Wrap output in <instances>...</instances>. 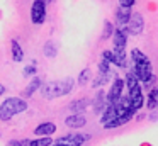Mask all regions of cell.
I'll return each instance as SVG.
<instances>
[{"mask_svg":"<svg viewBox=\"0 0 158 146\" xmlns=\"http://www.w3.org/2000/svg\"><path fill=\"white\" fill-rule=\"evenodd\" d=\"M123 87H124V81L121 80V78H116V80L112 81L110 92L107 94V100H109V104H114V102L121 97V94H123Z\"/></svg>","mask_w":158,"mask_h":146,"instance_id":"10","label":"cell"},{"mask_svg":"<svg viewBox=\"0 0 158 146\" xmlns=\"http://www.w3.org/2000/svg\"><path fill=\"white\" fill-rule=\"evenodd\" d=\"M43 2H46V3H48V2H51V0H43Z\"/></svg>","mask_w":158,"mask_h":146,"instance_id":"31","label":"cell"},{"mask_svg":"<svg viewBox=\"0 0 158 146\" xmlns=\"http://www.w3.org/2000/svg\"><path fill=\"white\" fill-rule=\"evenodd\" d=\"M134 112H136V109H134V107L127 109V111L119 112V114H117L116 117L112 119V121H109L107 124H104V127H106V129H114V127H119V126L126 124V122H129L131 119H133Z\"/></svg>","mask_w":158,"mask_h":146,"instance_id":"5","label":"cell"},{"mask_svg":"<svg viewBox=\"0 0 158 146\" xmlns=\"http://www.w3.org/2000/svg\"><path fill=\"white\" fill-rule=\"evenodd\" d=\"M119 114V111H117V107H116V104H109V107L104 111V115L100 117V122L102 124H107L109 121H112L116 115Z\"/></svg>","mask_w":158,"mask_h":146,"instance_id":"14","label":"cell"},{"mask_svg":"<svg viewBox=\"0 0 158 146\" xmlns=\"http://www.w3.org/2000/svg\"><path fill=\"white\" fill-rule=\"evenodd\" d=\"M53 146H65V144H60V143H56V144H53Z\"/></svg>","mask_w":158,"mask_h":146,"instance_id":"30","label":"cell"},{"mask_svg":"<svg viewBox=\"0 0 158 146\" xmlns=\"http://www.w3.org/2000/svg\"><path fill=\"white\" fill-rule=\"evenodd\" d=\"M85 117L83 115H80V114H72V115H68V117L65 119V124L68 126V127H83L85 126Z\"/></svg>","mask_w":158,"mask_h":146,"instance_id":"12","label":"cell"},{"mask_svg":"<svg viewBox=\"0 0 158 146\" xmlns=\"http://www.w3.org/2000/svg\"><path fill=\"white\" fill-rule=\"evenodd\" d=\"M99 73H106V75H110V68H109V61L104 60L99 63Z\"/></svg>","mask_w":158,"mask_h":146,"instance_id":"22","label":"cell"},{"mask_svg":"<svg viewBox=\"0 0 158 146\" xmlns=\"http://www.w3.org/2000/svg\"><path fill=\"white\" fill-rule=\"evenodd\" d=\"M73 78H63V80H55V81H48L44 87H41V94L44 98H56V97H63V95L70 94L73 90Z\"/></svg>","mask_w":158,"mask_h":146,"instance_id":"2","label":"cell"},{"mask_svg":"<svg viewBox=\"0 0 158 146\" xmlns=\"http://www.w3.org/2000/svg\"><path fill=\"white\" fill-rule=\"evenodd\" d=\"M36 73V65H31V66H26L24 70V77H31V75Z\"/></svg>","mask_w":158,"mask_h":146,"instance_id":"26","label":"cell"},{"mask_svg":"<svg viewBox=\"0 0 158 146\" xmlns=\"http://www.w3.org/2000/svg\"><path fill=\"white\" fill-rule=\"evenodd\" d=\"M114 34V31H112V26H110V22H106L104 24V32H102V37L104 39H107V37H110Z\"/></svg>","mask_w":158,"mask_h":146,"instance_id":"24","label":"cell"},{"mask_svg":"<svg viewBox=\"0 0 158 146\" xmlns=\"http://www.w3.org/2000/svg\"><path fill=\"white\" fill-rule=\"evenodd\" d=\"M4 92H5V87H4V85H0V95L4 94Z\"/></svg>","mask_w":158,"mask_h":146,"instance_id":"29","label":"cell"},{"mask_svg":"<svg viewBox=\"0 0 158 146\" xmlns=\"http://www.w3.org/2000/svg\"><path fill=\"white\" fill-rule=\"evenodd\" d=\"M46 19V2H43V0H34V3H32L31 7V20L32 24H43Z\"/></svg>","mask_w":158,"mask_h":146,"instance_id":"6","label":"cell"},{"mask_svg":"<svg viewBox=\"0 0 158 146\" xmlns=\"http://www.w3.org/2000/svg\"><path fill=\"white\" fill-rule=\"evenodd\" d=\"M102 58H104V60H107L109 63H114V65H116V56H114V51H104V53H102Z\"/></svg>","mask_w":158,"mask_h":146,"instance_id":"25","label":"cell"},{"mask_svg":"<svg viewBox=\"0 0 158 146\" xmlns=\"http://www.w3.org/2000/svg\"><path fill=\"white\" fill-rule=\"evenodd\" d=\"M158 105V85L155 88H151L150 94H148V107L153 109Z\"/></svg>","mask_w":158,"mask_h":146,"instance_id":"17","label":"cell"},{"mask_svg":"<svg viewBox=\"0 0 158 146\" xmlns=\"http://www.w3.org/2000/svg\"><path fill=\"white\" fill-rule=\"evenodd\" d=\"M53 139L49 136H43V138H38L34 141H29V146H51Z\"/></svg>","mask_w":158,"mask_h":146,"instance_id":"19","label":"cell"},{"mask_svg":"<svg viewBox=\"0 0 158 146\" xmlns=\"http://www.w3.org/2000/svg\"><path fill=\"white\" fill-rule=\"evenodd\" d=\"M89 78H90V70H89V68H85V70L80 73V77H78V85H80V87L87 85V83H89Z\"/></svg>","mask_w":158,"mask_h":146,"instance_id":"21","label":"cell"},{"mask_svg":"<svg viewBox=\"0 0 158 146\" xmlns=\"http://www.w3.org/2000/svg\"><path fill=\"white\" fill-rule=\"evenodd\" d=\"M109 80V75H106V73H99V77L94 80V87H100L102 83H106V81Z\"/></svg>","mask_w":158,"mask_h":146,"instance_id":"23","label":"cell"},{"mask_svg":"<svg viewBox=\"0 0 158 146\" xmlns=\"http://www.w3.org/2000/svg\"><path fill=\"white\" fill-rule=\"evenodd\" d=\"M9 144L10 146H29V139H22V143L21 141H10Z\"/></svg>","mask_w":158,"mask_h":146,"instance_id":"27","label":"cell"},{"mask_svg":"<svg viewBox=\"0 0 158 146\" xmlns=\"http://www.w3.org/2000/svg\"><path fill=\"white\" fill-rule=\"evenodd\" d=\"M55 131H56V126L53 122H43V124H39L34 129V134L36 136H51Z\"/></svg>","mask_w":158,"mask_h":146,"instance_id":"13","label":"cell"},{"mask_svg":"<svg viewBox=\"0 0 158 146\" xmlns=\"http://www.w3.org/2000/svg\"><path fill=\"white\" fill-rule=\"evenodd\" d=\"M38 88H41V80H39V78L36 77L34 80H32L31 83H29V87L26 88V92H24V94H26V97L32 95V92H34V90H38Z\"/></svg>","mask_w":158,"mask_h":146,"instance_id":"20","label":"cell"},{"mask_svg":"<svg viewBox=\"0 0 158 146\" xmlns=\"http://www.w3.org/2000/svg\"><path fill=\"white\" fill-rule=\"evenodd\" d=\"M127 34H129V29H116L112 34L114 37V51L117 53H124L126 51V41H127Z\"/></svg>","mask_w":158,"mask_h":146,"instance_id":"8","label":"cell"},{"mask_svg":"<svg viewBox=\"0 0 158 146\" xmlns=\"http://www.w3.org/2000/svg\"><path fill=\"white\" fill-rule=\"evenodd\" d=\"M134 3V0H121V5H127V7H131Z\"/></svg>","mask_w":158,"mask_h":146,"instance_id":"28","label":"cell"},{"mask_svg":"<svg viewBox=\"0 0 158 146\" xmlns=\"http://www.w3.org/2000/svg\"><path fill=\"white\" fill-rule=\"evenodd\" d=\"M126 85H127V90H129V98H131V104L133 107L136 109H141L144 104V98H143V94H141V87H139V80L136 78V75L133 71L126 73Z\"/></svg>","mask_w":158,"mask_h":146,"instance_id":"4","label":"cell"},{"mask_svg":"<svg viewBox=\"0 0 158 146\" xmlns=\"http://www.w3.org/2000/svg\"><path fill=\"white\" fill-rule=\"evenodd\" d=\"M90 136L89 134H66V136H61L56 143L60 144H65V146H82L85 141H89Z\"/></svg>","mask_w":158,"mask_h":146,"instance_id":"7","label":"cell"},{"mask_svg":"<svg viewBox=\"0 0 158 146\" xmlns=\"http://www.w3.org/2000/svg\"><path fill=\"white\" fill-rule=\"evenodd\" d=\"M129 32L131 34H134V36H138V34H141L143 32V29H144V19H143V15H141L139 12H134V14H131V19H129Z\"/></svg>","mask_w":158,"mask_h":146,"instance_id":"9","label":"cell"},{"mask_svg":"<svg viewBox=\"0 0 158 146\" xmlns=\"http://www.w3.org/2000/svg\"><path fill=\"white\" fill-rule=\"evenodd\" d=\"M43 53H44L46 58H55L56 53H58V49H56L55 43H51V41H48V43L44 44V49H43Z\"/></svg>","mask_w":158,"mask_h":146,"instance_id":"18","label":"cell"},{"mask_svg":"<svg viewBox=\"0 0 158 146\" xmlns=\"http://www.w3.org/2000/svg\"><path fill=\"white\" fill-rule=\"evenodd\" d=\"M89 104H90L89 98H80V100H75V102H72V104H70V111L75 112V114H78V112L83 111V109L89 107Z\"/></svg>","mask_w":158,"mask_h":146,"instance_id":"15","label":"cell"},{"mask_svg":"<svg viewBox=\"0 0 158 146\" xmlns=\"http://www.w3.org/2000/svg\"><path fill=\"white\" fill-rule=\"evenodd\" d=\"M27 109V102L19 97H9L0 105V121H9L15 114H21Z\"/></svg>","mask_w":158,"mask_h":146,"instance_id":"3","label":"cell"},{"mask_svg":"<svg viewBox=\"0 0 158 146\" xmlns=\"http://www.w3.org/2000/svg\"><path fill=\"white\" fill-rule=\"evenodd\" d=\"M116 19H117V22H119L121 26L127 24V22H129V19H131V7L119 5V7H117V10H116Z\"/></svg>","mask_w":158,"mask_h":146,"instance_id":"11","label":"cell"},{"mask_svg":"<svg viewBox=\"0 0 158 146\" xmlns=\"http://www.w3.org/2000/svg\"><path fill=\"white\" fill-rule=\"evenodd\" d=\"M10 44H12V60L14 61H22V58H24V53H22V48L19 46V43L15 39H12L10 41Z\"/></svg>","mask_w":158,"mask_h":146,"instance_id":"16","label":"cell"},{"mask_svg":"<svg viewBox=\"0 0 158 146\" xmlns=\"http://www.w3.org/2000/svg\"><path fill=\"white\" fill-rule=\"evenodd\" d=\"M131 58H133V73L136 75V78L143 81L146 87L151 85L155 81V75L151 73V61L148 60V56L139 49H133Z\"/></svg>","mask_w":158,"mask_h":146,"instance_id":"1","label":"cell"}]
</instances>
